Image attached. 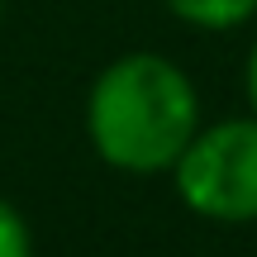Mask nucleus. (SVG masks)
<instances>
[{"mask_svg": "<svg viewBox=\"0 0 257 257\" xmlns=\"http://www.w3.org/2000/svg\"><path fill=\"white\" fill-rule=\"evenodd\" d=\"M95 157L124 176H162L200 128V91L162 53H124L95 72L81 110Z\"/></svg>", "mask_w": 257, "mask_h": 257, "instance_id": "obj_1", "label": "nucleus"}, {"mask_svg": "<svg viewBox=\"0 0 257 257\" xmlns=\"http://www.w3.org/2000/svg\"><path fill=\"white\" fill-rule=\"evenodd\" d=\"M167 176L191 214L210 224H257V114L200 124Z\"/></svg>", "mask_w": 257, "mask_h": 257, "instance_id": "obj_2", "label": "nucleus"}, {"mask_svg": "<svg viewBox=\"0 0 257 257\" xmlns=\"http://www.w3.org/2000/svg\"><path fill=\"white\" fill-rule=\"evenodd\" d=\"M167 15L181 19L191 29H205V34H229V29L252 24L257 0H162Z\"/></svg>", "mask_w": 257, "mask_h": 257, "instance_id": "obj_3", "label": "nucleus"}, {"mask_svg": "<svg viewBox=\"0 0 257 257\" xmlns=\"http://www.w3.org/2000/svg\"><path fill=\"white\" fill-rule=\"evenodd\" d=\"M0 257H34V233L29 219L0 195Z\"/></svg>", "mask_w": 257, "mask_h": 257, "instance_id": "obj_4", "label": "nucleus"}, {"mask_svg": "<svg viewBox=\"0 0 257 257\" xmlns=\"http://www.w3.org/2000/svg\"><path fill=\"white\" fill-rule=\"evenodd\" d=\"M243 91H248V105H252V114H257V38H252V48H248V67H243Z\"/></svg>", "mask_w": 257, "mask_h": 257, "instance_id": "obj_5", "label": "nucleus"}, {"mask_svg": "<svg viewBox=\"0 0 257 257\" xmlns=\"http://www.w3.org/2000/svg\"><path fill=\"white\" fill-rule=\"evenodd\" d=\"M0 15H5V0H0Z\"/></svg>", "mask_w": 257, "mask_h": 257, "instance_id": "obj_6", "label": "nucleus"}]
</instances>
